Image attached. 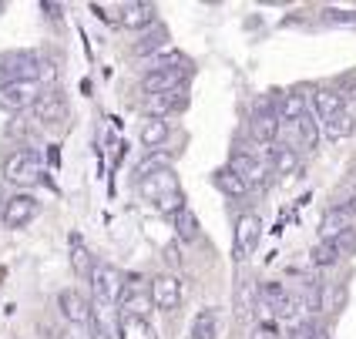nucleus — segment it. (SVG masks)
Here are the masks:
<instances>
[{
	"label": "nucleus",
	"mask_w": 356,
	"mask_h": 339,
	"mask_svg": "<svg viewBox=\"0 0 356 339\" xmlns=\"http://www.w3.org/2000/svg\"><path fill=\"white\" fill-rule=\"evenodd\" d=\"M138 192L141 199L152 201L161 215H178L185 208V199H181V188H178V179L172 168H159V172L138 179Z\"/></svg>",
	"instance_id": "obj_1"
},
{
	"label": "nucleus",
	"mask_w": 356,
	"mask_h": 339,
	"mask_svg": "<svg viewBox=\"0 0 356 339\" xmlns=\"http://www.w3.org/2000/svg\"><path fill=\"white\" fill-rule=\"evenodd\" d=\"M0 168H3V179L14 181V185H34L44 175L40 155L34 148H10V151H3Z\"/></svg>",
	"instance_id": "obj_2"
},
{
	"label": "nucleus",
	"mask_w": 356,
	"mask_h": 339,
	"mask_svg": "<svg viewBox=\"0 0 356 339\" xmlns=\"http://www.w3.org/2000/svg\"><path fill=\"white\" fill-rule=\"evenodd\" d=\"M279 135H282V118H279V108L269 98L256 101V104H252V115H249V138H252V144L273 148Z\"/></svg>",
	"instance_id": "obj_3"
},
{
	"label": "nucleus",
	"mask_w": 356,
	"mask_h": 339,
	"mask_svg": "<svg viewBox=\"0 0 356 339\" xmlns=\"http://www.w3.org/2000/svg\"><path fill=\"white\" fill-rule=\"evenodd\" d=\"M44 64L47 60H40V54H34V51L0 54V84H7V81H34V84H40Z\"/></svg>",
	"instance_id": "obj_4"
},
{
	"label": "nucleus",
	"mask_w": 356,
	"mask_h": 339,
	"mask_svg": "<svg viewBox=\"0 0 356 339\" xmlns=\"http://www.w3.org/2000/svg\"><path fill=\"white\" fill-rule=\"evenodd\" d=\"M40 94L44 91H40V84H34V81H7V84H0V111L24 115V111H31L38 104Z\"/></svg>",
	"instance_id": "obj_5"
},
{
	"label": "nucleus",
	"mask_w": 356,
	"mask_h": 339,
	"mask_svg": "<svg viewBox=\"0 0 356 339\" xmlns=\"http://www.w3.org/2000/svg\"><path fill=\"white\" fill-rule=\"evenodd\" d=\"M67 98L60 94L58 88H44V94L38 98V104L31 108V121L38 128H54V124H64L67 121Z\"/></svg>",
	"instance_id": "obj_6"
},
{
	"label": "nucleus",
	"mask_w": 356,
	"mask_h": 339,
	"mask_svg": "<svg viewBox=\"0 0 356 339\" xmlns=\"http://www.w3.org/2000/svg\"><path fill=\"white\" fill-rule=\"evenodd\" d=\"M40 215V199L34 195V192H14L10 199H7V205H3V225L7 229H27L31 222Z\"/></svg>",
	"instance_id": "obj_7"
},
{
	"label": "nucleus",
	"mask_w": 356,
	"mask_h": 339,
	"mask_svg": "<svg viewBox=\"0 0 356 339\" xmlns=\"http://www.w3.org/2000/svg\"><path fill=\"white\" fill-rule=\"evenodd\" d=\"M192 78V64L188 67H161V71H145L141 88L145 94H168V91H185V84Z\"/></svg>",
	"instance_id": "obj_8"
},
{
	"label": "nucleus",
	"mask_w": 356,
	"mask_h": 339,
	"mask_svg": "<svg viewBox=\"0 0 356 339\" xmlns=\"http://www.w3.org/2000/svg\"><path fill=\"white\" fill-rule=\"evenodd\" d=\"M91 289H95V299L118 306V302L124 299V276H121L115 265L98 262V265H95V272H91Z\"/></svg>",
	"instance_id": "obj_9"
},
{
	"label": "nucleus",
	"mask_w": 356,
	"mask_h": 339,
	"mask_svg": "<svg viewBox=\"0 0 356 339\" xmlns=\"http://www.w3.org/2000/svg\"><path fill=\"white\" fill-rule=\"evenodd\" d=\"M229 168H232L249 188H262V185L269 181V175H273L269 158H259V155H252V151H232Z\"/></svg>",
	"instance_id": "obj_10"
},
{
	"label": "nucleus",
	"mask_w": 356,
	"mask_h": 339,
	"mask_svg": "<svg viewBox=\"0 0 356 339\" xmlns=\"http://www.w3.org/2000/svg\"><path fill=\"white\" fill-rule=\"evenodd\" d=\"M91 333L95 339H118L121 336V309L111 302H91Z\"/></svg>",
	"instance_id": "obj_11"
},
{
	"label": "nucleus",
	"mask_w": 356,
	"mask_h": 339,
	"mask_svg": "<svg viewBox=\"0 0 356 339\" xmlns=\"http://www.w3.org/2000/svg\"><path fill=\"white\" fill-rule=\"evenodd\" d=\"M353 229H356V215L339 201V205L323 212V219H319V242H333L339 235H346V232H353Z\"/></svg>",
	"instance_id": "obj_12"
},
{
	"label": "nucleus",
	"mask_w": 356,
	"mask_h": 339,
	"mask_svg": "<svg viewBox=\"0 0 356 339\" xmlns=\"http://www.w3.org/2000/svg\"><path fill=\"white\" fill-rule=\"evenodd\" d=\"M58 309H60V316L71 322V326H84V322H91V302L84 299V292L74 289V286L58 292Z\"/></svg>",
	"instance_id": "obj_13"
},
{
	"label": "nucleus",
	"mask_w": 356,
	"mask_h": 339,
	"mask_svg": "<svg viewBox=\"0 0 356 339\" xmlns=\"http://www.w3.org/2000/svg\"><path fill=\"white\" fill-rule=\"evenodd\" d=\"M152 302H155V309H161V313L178 309V302H181V282H178V276H172V272L155 276L152 279Z\"/></svg>",
	"instance_id": "obj_14"
},
{
	"label": "nucleus",
	"mask_w": 356,
	"mask_h": 339,
	"mask_svg": "<svg viewBox=\"0 0 356 339\" xmlns=\"http://www.w3.org/2000/svg\"><path fill=\"white\" fill-rule=\"evenodd\" d=\"M188 108V91H168V94H152L145 101V115L148 118H161L168 121L172 115L185 111Z\"/></svg>",
	"instance_id": "obj_15"
},
{
	"label": "nucleus",
	"mask_w": 356,
	"mask_h": 339,
	"mask_svg": "<svg viewBox=\"0 0 356 339\" xmlns=\"http://www.w3.org/2000/svg\"><path fill=\"white\" fill-rule=\"evenodd\" d=\"M259 235H262V222H259V215H252V212L238 215L236 219V256L238 259L252 256V249L259 245Z\"/></svg>",
	"instance_id": "obj_16"
},
{
	"label": "nucleus",
	"mask_w": 356,
	"mask_h": 339,
	"mask_svg": "<svg viewBox=\"0 0 356 339\" xmlns=\"http://www.w3.org/2000/svg\"><path fill=\"white\" fill-rule=\"evenodd\" d=\"M121 27L128 31H145V27H155L159 24V7L155 3H121Z\"/></svg>",
	"instance_id": "obj_17"
},
{
	"label": "nucleus",
	"mask_w": 356,
	"mask_h": 339,
	"mask_svg": "<svg viewBox=\"0 0 356 339\" xmlns=\"http://www.w3.org/2000/svg\"><path fill=\"white\" fill-rule=\"evenodd\" d=\"M152 292H141V289H128L124 299L118 302L121 320H135V322H152Z\"/></svg>",
	"instance_id": "obj_18"
},
{
	"label": "nucleus",
	"mask_w": 356,
	"mask_h": 339,
	"mask_svg": "<svg viewBox=\"0 0 356 339\" xmlns=\"http://www.w3.org/2000/svg\"><path fill=\"white\" fill-rule=\"evenodd\" d=\"M313 111H316L319 121L337 118L339 111H346V94L337 91V88H319L316 94H313Z\"/></svg>",
	"instance_id": "obj_19"
},
{
	"label": "nucleus",
	"mask_w": 356,
	"mask_h": 339,
	"mask_svg": "<svg viewBox=\"0 0 356 339\" xmlns=\"http://www.w3.org/2000/svg\"><path fill=\"white\" fill-rule=\"evenodd\" d=\"M309 115V98L299 91V88H293V91H286L282 98H279V118L282 121H299Z\"/></svg>",
	"instance_id": "obj_20"
},
{
	"label": "nucleus",
	"mask_w": 356,
	"mask_h": 339,
	"mask_svg": "<svg viewBox=\"0 0 356 339\" xmlns=\"http://www.w3.org/2000/svg\"><path fill=\"white\" fill-rule=\"evenodd\" d=\"M323 135L330 141H346V138H353L356 135V115L346 108V111H339L337 118H330V121H323Z\"/></svg>",
	"instance_id": "obj_21"
},
{
	"label": "nucleus",
	"mask_w": 356,
	"mask_h": 339,
	"mask_svg": "<svg viewBox=\"0 0 356 339\" xmlns=\"http://www.w3.org/2000/svg\"><path fill=\"white\" fill-rule=\"evenodd\" d=\"M138 138H141V144H145L148 151H155V148H161L165 141L172 138V124H168V121H161V118H148L145 124H141Z\"/></svg>",
	"instance_id": "obj_22"
},
{
	"label": "nucleus",
	"mask_w": 356,
	"mask_h": 339,
	"mask_svg": "<svg viewBox=\"0 0 356 339\" xmlns=\"http://www.w3.org/2000/svg\"><path fill=\"white\" fill-rule=\"evenodd\" d=\"M212 181H216V188L225 195V199H245V195H249V185L238 179L229 165H225V168H218L216 175H212Z\"/></svg>",
	"instance_id": "obj_23"
},
{
	"label": "nucleus",
	"mask_w": 356,
	"mask_h": 339,
	"mask_svg": "<svg viewBox=\"0 0 356 339\" xmlns=\"http://www.w3.org/2000/svg\"><path fill=\"white\" fill-rule=\"evenodd\" d=\"M269 168H273V175H293L299 168V151L286 148V144H273L269 148Z\"/></svg>",
	"instance_id": "obj_24"
},
{
	"label": "nucleus",
	"mask_w": 356,
	"mask_h": 339,
	"mask_svg": "<svg viewBox=\"0 0 356 339\" xmlns=\"http://www.w3.org/2000/svg\"><path fill=\"white\" fill-rule=\"evenodd\" d=\"M286 299H289V289H286L282 282L269 279V282H262V286H259V302H262L266 309H273V316H276V309Z\"/></svg>",
	"instance_id": "obj_25"
},
{
	"label": "nucleus",
	"mask_w": 356,
	"mask_h": 339,
	"mask_svg": "<svg viewBox=\"0 0 356 339\" xmlns=\"http://www.w3.org/2000/svg\"><path fill=\"white\" fill-rule=\"evenodd\" d=\"M165 44H168V27H165V24H155L148 34H141V40L135 44V54L145 58V54H152V51H161Z\"/></svg>",
	"instance_id": "obj_26"
},
{
	"label": "nucleus",
	"mask_w": 356,
	"mask_h": 339,
	"mask_svg": "<svg viewBox=\"0 0 356 339\" xmlns=\"http://www.w3.org/2000/svg\"><path fill=\"white\" fill-rule=\"evenodd\" d=\"M71 262H74V272L84 276V279H91V272H95V265H98V262L88 256V249H84V242H81L78 235L71 239Z\"/></svg>",
	"instance_id": "obj_27"
},
{
	"label": "nucleus",
	"mask_w": 356,
	"mask_h": 339,
	"mask_svg": "<svg viewBox=\"0 0 356 339\" xmlns=\"http://www.w3.org/2000/svg\"><path fill=\"white\" fill-rule=\"evenodd\" d=\"M175 229H178V239H185V242L198 239V219H195V212H192L188 205L175 215Z\"/></svg>",
	"instance_id": "obj_28"
},
{
	"label": "nucleus",
	"mask_w": 356,
	"mask_h": 339,
	"mask_svg": "<svg viewBox=\"0 0 356 339\" xmlns=\"http://www.w3.org/2000/svg\"><path fill=\"white\" fill-rule=\"evenodd\" d=\"M339 259H343V252L337 249V242H319L316 249H313V265H319V269H330Z\"/></svg>",
	"instance_id": "obj_29"
},
{
	"label": "nucleus",
	"mask_w": 356,
	"mask_h": 339,
	"mask_svg": "<svg viewBox=\"0 0 356 339\" xmlns=\"http://www.w3.org/2000/svg\"><path fill=\"white\" fill-rule=\"evenodd\" d=\"M192 336L195 339H216V313H212V309H205V313L195 316V322H192Z\"/></svg>",
	"instance_id": "obj_30"
},
{
	"label": "nucleus",
	"mask_w": 356,
	"mask_h": 339,
	"mask_svg": "<svg viewBox=\"0 0 356 339\" xmlns=\"http://www.w3.org/2000/svg\"><path fill=\"white\" fill-rule=\"evenodd\" d=\"M286 339H323V326H319L316 320H302L289 329V336Z\"/></svg>",
	"instance_id": "obj_31"
},
{
	"label": "nucleus",
	"mask_w": 356,
	"mask_h": 339,
	"mask_svg": "<svg viewBox=\"0 0 356 339\" xmlns=\"http://www.w3.org/2000/svg\"><path fill=\"white\" fill-rule=\"evenodd\" d=\"M326 24H343V27H356V10H339V7H326L323 10Z\"/></svg>",
	"instance_id": "obj_32"
},
{
	"label": "nucleus",
	"mask_w": 356,
	"mask_h": 339,
	"mask_svg": "<svg viewBox=\"0 0 356 339\" xmlns=\"http://www.w3.org/2000/svg\"><path fill=\"white\" fill-rule=\"evenodd\" d=\"M333 242H337V249L343 252V259H346V256H356V229L346 232V235H339V239H333Z\"/></svg>",
	"instance_id": "obj_33"
},
{
	"label": "nucleus",
	"mask_w": 356,
	"mask_h": 339,
	"mask_svg": "<svg viewBox=\"0 0 356 339\" xmlns=\"http://www.w3.org/2000/svg\"><path fill=\"white\" fill-rule=\"evenodd\" d=\"M256 339H279L276 326H273V322H266V326H259V329H256Z\"/></svg>",
	"instance_id": "obj_34"
},
{
	"label": "nucleus",
	"mask_w": 356,
	"mask_h": 339,
	"mask_svg": "<svg viewBox=\"0 0 356 339\" xmlns=\"http://www.w3.org/2000/svg\"><path fill=\"white\" fill-rule=\"evenodd\" d=\"M60 339H88V336H84V329H81V326H71V329H67Z\"/></svg>",
	"instance_id": "obj_35"
},
{
	"label": "nucleus",
	"mask_w": 356,
	"mask_h": 339,
	"mask_svg": "<svg viewBox=\"0 0 356 339\" xmlns=\"http://www.w3.org/2000/svg\"><path fill=\"white\" fill-rule=\"evenodd\" d=\"M343 205H346V208H350V212H353V215H356V192H353V195H350V199H346V201H343Z\"/></svg>",
	"instance_id": "obj_36"
},
{
	"label": "nucleus",
	"mask_w": 356,
	"mask_h": 339,
	"mask_svg": "<svg viewBox=\"0 0 356 339\" xmlns=\"http://www.w3.org/2000/svg\"><path fill=\"white\" fill-rule=\"evenodd\" d=\"M3 205H7V199L0 195V222H3Z\"/></svg>",
	"instance_id": "obj_37"
}]
</instances>
